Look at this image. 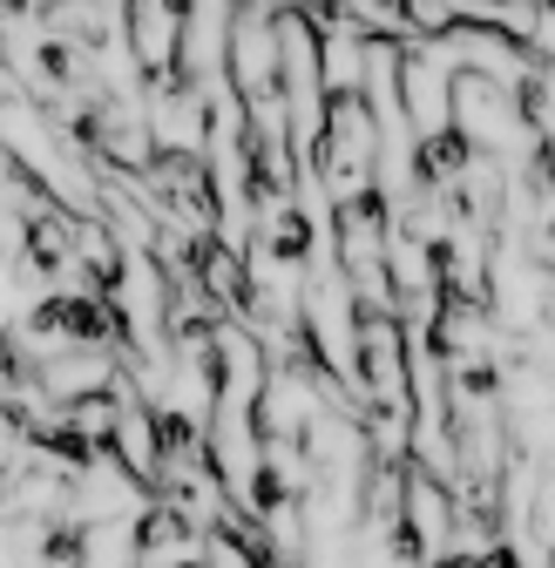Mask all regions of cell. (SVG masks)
<instances>
[{"instance_id":"1","label":"cell","mask_w":555,"mask_h":568,"mask_svg":"<svg viewBox=\"0 0 555 568\" xmlns=\"http://www.w3.org/2000/svg\"><path fill=\"white\" fill-rule=\"evenodd\" d=\"M196 541V515L190 508H176V501H157L135 515V528H129V548H135V561H170V555H183Z\"/></svg>"},{"instance_id":"2","label":"cell","mask_w":555,"mask_h":568,"mask_svg":"<svg viewBox=\"0 0 555 568\" xmlns=\"http://www.w3.org/2000/svg\"><path fill=\"white\" fill-rule=\"evenodd\" d=\"M264 231H258V257H271V264H292V271H305L312 264V251H319V231H312V217L285 196L278 210H264Z\"/></svg>"},{"instance_id":"3","label":"cell","mask_w":555,"mask_h":568,"mask_svg":"<svg viewBox=\"0 0 555 568\" xmlns=\"http://www.w3.org/2000/svg\"><path fill=\"white\" fill-rule=\"evenodd\" d=\"M28 386H41V359L28 352L21 332L0 325V399H14V393H28Z\"/></svg>"},{"instance_id":"4","label":"cell","mask_w":555,"mask_h":568,"mask_svg":"<svg viewBox=\"0 0 555 568\" xmlns=\"http://www.w3.org/2000/svg\"><path fill=\"white\" fill-rule=\"evenodd\" d=\"M467 568H528V555H522V548H515L508 535H488V541H474Z\"/></svg>"},{"instance_id":"5","label":"cell","mask_w":555,"mask_h":568,"mask_svg":"<svg viewBox=\"0 0 555 568\" xmlns=\"http://www.w3.org/2000/svg\"><path fill=\"white\" fill-rule=\"evenodd\" d=\"M474 8H481V14H495V21H508V28H522L515 14H528L535 0H474ZM522 34H528V28H522Z\"/></svg>"},{"instance_id":"6","label":"cell","mask_w":555,"mask_h":568,"mask_svg":"<svg viewBox=\"0 0 555 568\" xmlns=\"http://www.w3.org/2000/svg\"><path fill=\"white\" fill-rule=\"evenodd\" d=\"M163 568H218V561H211V555H170Z\"/></svg>"},{"instance_id":"7","label":"cell","mask_w":555,"mask_h":568,"mask_svg":"<svg viewBox=\"0 0 555 568\" xmlns=\"http://www.w3.org/2000/svg\"><path fill=\"white\" fill-rule=\"evenodd\" d=\"M535 14H555V0H535Z\"/></svg>"}]
</instances>
